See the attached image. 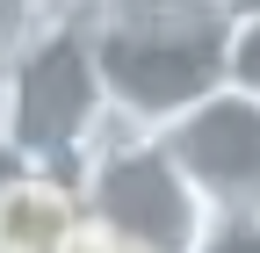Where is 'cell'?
Returning <instances> with one entry per match:
<instances>
[{"mask_svg": "<svg viewBox=\"0 0 260 253\" xmlns=\"http://www.w3.org/2000/svg\"><path fill=\"white\" fill-rule=\"evenodd\" d=\"M116 123L123 116L109 102L87 15L0 22V152L8 160L73 181Z\"/></svg>", "mask_w": 260, "mask_h": 253, "instance_id": "1", "label": "cell"}, {"mask_svg": "<svg viewBox=\"0 0 260 253\" xmlns=\"http://www.w3.org/2000/svg\"><path fill=\"white\" fill-rule=\"evenodd\" d=\"M73 196L94 232H109L138 253H195L217 217L203 203V188L181 174V160L167 152V138L138 131V123H116L87 152V167L73 174Z\"/></svg>", "mask_w": 260, "mask_h": 253, "instance_id": "2", "label": "cell"}, {"mask_svg": "<svg viewBox=\"0 0 260 253\" xmlns=\"http://www.w3.org/2000/svg\"><path fill=\"white\" fill-rule=\"evenodd\" d=\"M87 29H94L109 102L138 131H159L167 116H181L195 94H210L224 80V22H109V15H87Z\"/></svg>", "mask_w": 260, "mask_h": 253, "instance_id": "3", "label": "cell"}, {"mask_svg": "<svg viewBox=\"0 0 260 253\" xmlns=\"http://www.w3.org/2000/svg\"><path fill=\"white\" fill-rule=\"evenodd\" d=\"M159 138L217 217H260V94L217 80L159 123Z\"/></svg>", "mask_w": 260, "mask_h": 253, "instance_id": "4", "label": "cell"}, {"mask_svg": "<svg viewBox=\"0 0 260 253\" xmlns=\"http://www.w3.org/2000/svg\"><path fill=\"white\" fill-rule=\"evenodd\" d=\"M73 232H80V196L65 174L22 160L0 167V253H65Z\"/></svg>", "mask_w": 260, "mask_h": 253, "instance_id": "5", "label": "cell"}, {"mask_svg": "<svg viewBox=\"0 0 260 253\" xmlns=\"http://www.w3.org/2000/svg\"><path fill=\"white\" fill-rule=\"evenodd\" d=\"M224 80L260 94V15H232L224 22Z\"/></svg>", "mask_w": 260, "mask_h": 253, "instance_id": "6", "label": "cell"}, {"mask_svg": "<svg viewBox=\"0 0 260 253\" xmlns=\"http://www.w3.org/2000/svg\"><path fill=\"white\" fill-rule=\"evenodd\" d=\"M195 253H260V217H210Z\"/></svg>", "mask_w": 260, "mask_h": 253, "instance_id": "7", "label": "cell"}, {"mask_svg": "<svg viewBox=\"0 0 260 253\" xmlns=\"http://www.w3.org/2000/svg\"><path fill=\"white\" fill-rule=\"evenodd\" d=\"M22 15H87V0H0V22H22Z\"/></svg>", "mask_w": 260, "mask_h": 253, "instance_id": "8", "label": "cell"}, {"mask_svg": "<svg viewBox=\"0 0 260 253\" xmlns=\"http://www.w3.org/2000/svg\"><path fill=\"white\" fill-rule=\"evenodd\" d=\"M65 253H138V246H123V239H109V232H94L87 217H80V232H73V246Z\"/></svg>", "mask_w": 260, "mask_h": 253, "instance_id": "9", "label": "cell"}, {"mask_svg": "<svg viewBox=\"0 0 260 253\" xmlns=\"http://www.w3.org/2000/svg\"><path fill=\"white\" fill-rule=\"evenodd\" d=\"M224 15H260V0H224Z\"/></svg>", "mask_w": 260, "mask_h": 253, "instance_id": "10", "label": "cell"}]
</instances>
